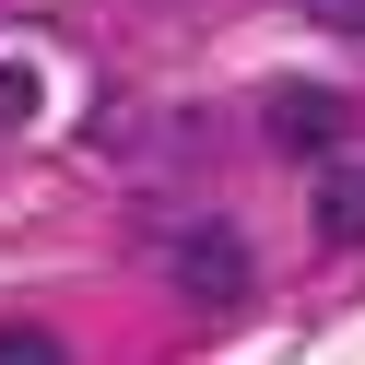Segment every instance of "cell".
<instances>
[{
	"mask_svg": "<svg viewBox=\"0 0 365 365\" xmlns=\"http://www.w3.org/2000/svg\"><path fill=\"white\" fill-rule=\"evenodd\" d=\"M0 118H12V130L36 118V71H24V59H0Z\"/></svg>",
	"mask_w": 365,
	"mask_h": 365,
	"instance_id": "4",
	"label": "cell"
},
{
	"mask_svg": "<svg viewBox=\"0 0 365 365\" xmlns=\"http://www.w3.org/2000/svg\"><path fill=\"white\" fill-rule=\"evenodd\" d=\"M259 130L283 153H307V165H330V153H341V95H330V83H283V95L259 106Z\"/></svg>",
	"mask_w": 365,
	"mask_h": 365,
	"instance_id": "2",
	"label": "cell"
},
{
	"mask_svg": "<svg viewBox=\"0 0 365 365\" xmlns=\"http://www.w3.org/2000/svg\"><path fill=\"white\" fill-rule=\"evenodd\" d=\"M165 283L224 318V307H247L259 271H247V236H236V224H177V236H165Z\"/></svg>",
	"mask_w": 365,
	"mask_h": 365,
	"instance_id": "1",
	"label": "cell"
},
{
	"mask_svg": "<svg viewBox=\"0 0 365 365\" xmlns=\"http://www.w3.org/2000/svg\"><path fill=\"white\" fill-rule=\"evenodd\" d=\"M294 12H307L318 36H365V0H294Z\"/></svg>",
	"mask_w": 365,
	"mask_h": 365,
	"instance_id": "5",
	"label": "cell"
},
{
	"mask_svg": "<svg viewBox=\"0 0 365 365\" xmlns=\"http://www.w3.org/2000/svg\"><path fill=\"white\" fill-rule=\"evenodd\" d=\"M0 365H71V354H59L48 330H0Z\"/></svg>",
	"mask_w": 365,
	"mask_h": 365,
	"instance_id": "6",
	"label": "cell"
},
{
	"mask_svg": "<svg viewBox=\"0 0 365 365\" xmlns=\"http://www.w3.org/2000/svg\"><path fill=\"white\" fill-rule=\"evenodd\" d=\"M318 247H365V165L354 153L318 165Z\"/></svg>",
	"mask_w": 365,
	"mask_h": 365,
	"instance_id": "3",
	"label": "cell"
}]
</instances>
